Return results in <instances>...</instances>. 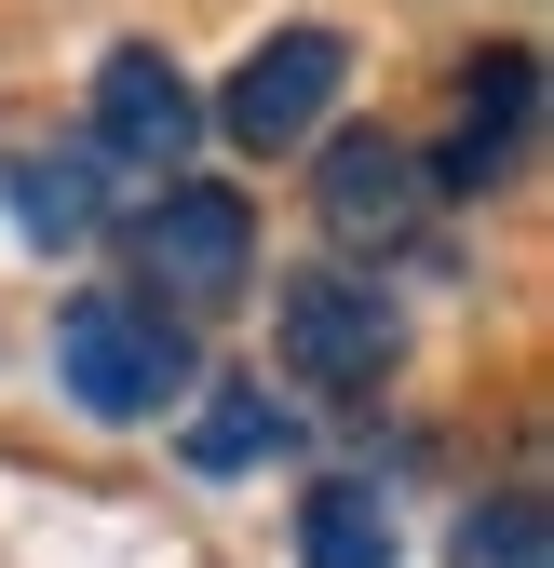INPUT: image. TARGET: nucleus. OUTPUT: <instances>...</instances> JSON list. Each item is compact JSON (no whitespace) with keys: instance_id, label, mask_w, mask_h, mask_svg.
Returning a JSON list of instances; mask_svg holds the SVG:
<instances>
[{"instance_id":"nucleus-2","label":"nucleus","mask_w":554,"mask_h":568,"mask_svg":"<svg viewBox=\"0 0 554 568\" xmlns=\"http://www.w3.org/2000/svg\"><path fill=\"white\" fill-rule=\"evenodd\" d=\"M135 271H150V312H230L257 271V217L230 190H163L135 231Z\"/></svg>"},{"instance_id":"nucleus-3","label":"nucleus","mask_w":554,"mask_h":568,"mask_svg":"<svg viewBox=\"0 0 554 568\" xmlns=\"http://www.w3.org/2000/svg\"><path fill=\"white\" fill-rule=\"evenodd\" d=\"M392 352H406V325H392V298L366 271H298L285 284V366L311 393H379Z\"/></svg>"},{"instance_id":"nucleus-8","label":"nucleus","mask_w":554,"mask_h":568,"mask_svg":"<svg viewBox=\"0 0 554 568\" xmlns=\"http://www.w3.org/2000/svg\"><path fill=\"white\" fill-rule=\"evenodd\" d=\"M298 555H311V568H392V501H379L366 474L311 487V515H298Z\"/></svg>"},{"instance_id":"nucleus-9","label":"nucleus","mask_w":554,"mask_h":568,"mask_svg":"<svg viewBox=\"0 0 554 568\" xmlns=\"http://www.w3.org/2000/svg\"><path fill=\"white\" fill-rule=\"evenodd\" d=\"M447 555H460V568H554V528H541L527 487H501V501H473V515H460Z\"/></svg>"},{"instance_id":"nucleus-4","label":"nucleus","mask_w":554,"mask_h":568,"mask_svg":"<svg viewBox=\"0 0 554 568\" xmlns=\"http://www.w3.org/2000/svg\"><path fill=\"white\" fill-rule=\"evenodd\" d=\"M338 68H352L338 28H270L244 54V82H230V135L244 150H298V135L325 122V95H338Z\"/></svg>"},{"instance_id":"nucleus-11","label":"nucleus","mask_w":554,"mask_h":568,"mask_svg":"<svg viewBox=\"0 0 554 568\" xmlns=\"http://www.w3.org/2000/svg\"><path fill=\"white\" fill-rule=\"evenodd\" d=\"M257 447H285V406H270L257 379H244V393H217V406L189 419V460H203V474H230V460H257Z\"/></svg>"},{"instance_id":"nucleus-7","label":"nucleus","mask_w":554,"mask_h":568,"mask_svg":"<svg viewBox=\"0 0 554 568\" xmlns=\"http://www.w3.org/2000/svg\"><path fill=\"white\" fill-rule=\"evenodd\" d=\"M527 122H541V68H527V54H488V82L460 95V135H447L420 176H433V190H488V176H514V163H527Z\"/></svg>"},{"instance_id":"nucleus-1","label":"nucleus","mask_w":554,"mask_h":568,"mask_svg":"<svg viewBox=\"0 0 554 568\" xmlns=\"http://www.w3.org/2000/svg\"><path fill=\"white\" fill-rule=\"evenodd\" d=\"M54 379H68L82 419H150V406L189 393V338H176V312L95 284V298H68V325H54Z\"/></svg>"},{"instance_id":"nucleus-10","label":"nucleus","mask_w":554,"mask_h":568,"mask_svg":"<svg viewBox=\"0 0 554 568\" xmlns=\"http://www.w3.org/2000/svg\"><path fill=\"white\" fill-rule=\"evenodd\" d=\"M0 203L68 244V231H95V163H0Z\"/></svg>"},{"instance_id":"nucleus-6","label":"nucleus","mask_w":554,"mask_h":568,"mask_svg":"<svg viewBox=\"0 0 554 568\" xmlns=\"http://www.w3.org/2000/svg\"><path fill=\"white\" fill-rule=\"evenodd\" d=\"M311 190H325V231H338V244H406L420 203H433V176H420L406 135H338Z\"/></svg>"},{"instance_id":"nucleus-5","label":"nucleus","mask_w":554,"mask_h":568,"mask_svg":"<svg viewBox=\"0 0 554 568\" xmlns=\"http://www.w3.org/2000/svg\"><path fill=\"white\" fill-rule=\"evenodd\" d=\"M189 135H203L189 68L150 54V41H122V54L95 68V150H109V163H189Z\"/></svg>"}]
</instances>
